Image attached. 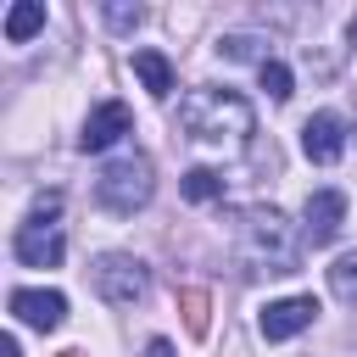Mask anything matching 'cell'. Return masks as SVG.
I'll return each mask as SVG.
<instances>
[{
	"mask_svg": "<svg viewBox=\"0 0 357 357\" xmlns=\"http://www.w3.org/2000/svg\"><path fill=\"white\" fill-rule=\"evenodd\" d=\"M178 128L201 151H245L257 134V112L234 89H190L178 100Z\"/></svg>",
	"mask_w": 357,
	"mask_h": 357,
	"instance_id": "1",
	"label": "cell"
},
{
	"mask_svg": "<svg viewBox=\"0 0 357 357\" xmlns=\"http://www.w3.org/2000/svg\"><path fill=\"white\" fill-rule=\"evenodd\" d=\"M234 245H240L245 273H296V262H301V234L290 229V218L279 206H245Z\"/></svg>",
	"mask_w": 357,
	"mask_h": 357,
	"instance_id": "2",
	"label": "cell"
},
{
	"mask_svg": "<svg viewBox=\"0 0 357 357\" xmlns=\"http://www.w3.org/2000/svg\"><path fill=\"white\" fill-rule=\"evenodd\" d=\"M151 195H156V167H151L145 151L112 156V162L100 167V178H95V201H100L106 212H117V218H134L139 206H151Z\"/></svg>",
	"mask_w": 357,
	"mask_h": 357,
	"instance_id": "3",
	"label": "cell"
},
{
	"mask_svg": "<svg viewBox=\"0 0 357 357\" xmlns=\"http://www.w3.org/2000/svg\"><path fill=\"white\" fill-rule=\"evenodd\" d=\"M11 251H17L22 268H56L61 262V251H67V234H61V190H45L28 206V218L17 223Z\"/></svg>",
	"mask_w": 357,
	"mask_h": 357,
	"instance_id": "4",
	"label": "cell"
},
{
	"mask_svg": "<svg viewBox=\"0 0 357 357\" xmlns=\"http://www.w3.org/2000/svg\"><path fill=\"white\" fill-rule=\"evenodd\" d=\"M89 284L106 307H139L151 296V268L134 251H100L89 262Z\"/></svg>",
	"mask_w": 357,
	"mask_h": 357,
	"instance_id": "5",
	"label": "cell"
},
{
	"mask_svg": "<svg viewBox=\"0 0 357 357\" xmlns=\"http://www.w3.org/2000/svg\"><path fill=\"white\" fill-rule=\"evenodd\" d=\"M346 223V195L340 190H312L301 206V245H329Z\"/></svg>",
	"mask_w": 357,
	"mask_h": 357,
	"instance_id": "6",
	"label": "cell"
},
{
	"mask_svg": "<svg viewBox=\"0 0 357 357\" xmlns=\"http://www.w3.org/2000/svg\"><path fill=\"white\" fill-rule=\"evenodd\" d=\"M312 318H318V301L312 296H284V301H268L262 307L257 329H262V340H290V335L312 329Z\"/></svg>",
	"mask_w": 357,
	"mask_h": 357,
	"instance_id": "7",
	"label": "cell"
},
{
	"mask_svg": "<svg viewBox=\"0 0 357 357\" xmlns=\"http://www.w3.org/2000/svg\"><path fill=\"white\" fill-rule=\"evenodd\" d=\"M123 134H134V112H128L123 100H100V106L84 117L78 145H84V151H106V145H117Z\"/></svg>",
	"mask_w": 357,
	"mask_h": 357,
	"instance_id": "8",
	"label": "cell"
},
{
	"mask_svg": "<svg viewBox=\"0 0 357 357\" xmlns=\"http://www.w3.org/2000/svg\"><path fill=\"white\" fill-rule=\"evenodd\" d=\"M301 151H307V162H318V167L340 162V151H346V123H340L335 112H312V117L301 123Z\"/></svg>",
	"mask_w": 357,
	"mask_h": 357,
	"instance_id": "9",
	"label": "cell"
},
{
	"mask_svg": "<svg viewBox=\"0 0 357 357\" xmlns=\"http://www.w3.org/2000/svg\"><path fill=\"white\" fill-rule=\"evenodd\" d=\"M11 318L28 329H56L67 318V296L61 290H11Z\"/></svg>",
	"mask_w": 357,
	"mask_h": 357,
	"instance_id": "10",
	"label": "cell"
},
{
	"mask_svg": "<svg viewBox=\"0 0 357 357\" xmlns=\"http://www.w3.org/2000/svg\"><path fill=\"white\" fill-rule=\"evenodd\" d=\"M268 45H273L268 33H257V28H234V33L218 39V56H223V61H257V67H262V61H273Z\"/></svg>",
	"mask_w": 357,
	"mask_h": 357,
	"instance_id": "11",
	"label": "cell"
},
{
	"mask_svg": "<svg viewBox=\"0 0 357 357\" xmlns=\"http://www.w3.org/2000/svg\"><path fill=\"white\" fill-rule=\"evenodd\" d=\"M134 73H139V84H145L156 100L173 95V61H167L162 50H134Z\"/></svg>",
	"mask_w": 357,
	"mask_h": 357,
	"instance_id": "12",
	"label": "cell"
},
{
	"mask_svg": "<svg viewBox=\"0 0 357 357\" xmlns=\"http://www.w3.org/2000/svg\"><path fill=\"white\" fill-rule=\"evenodd\" d=\"M39 28H45V6H39V0H17V6L6 11V39H11V45H28Z\"/></svg>",
	"mask_w": 357,
	"mask_h": 357,
	"instance_id": "13",
	"label": "cell"
},
{
	"mask_svg": "<svg viewBox=\"0 0 357 357\" xmlns=\"http://www.w3.org/2000/svg\"><path fill=\"white\" fill-rule=\"evenodd\" d=\"M178 312H184V329L201 340V335H206V312H212V296H206L201 284H184V290H178Z\"/></svg>",
	"mask_w": 357,
	"mask_h": 357,
	"instance_id": "14",
	"label": "cell"
},
{
	"mask_svg": "<svg viewBox=\"0 0 357 357\" xmlns=\"http://www.w3.org/2000/svg\"><path fill=\"white\" fill-rule=\"evenodd\" d=\"M329 290H335V301L357 307V251H346V257L329 262Z\"/></svg>",
	"mask_w": 357,
	"mask_h": 357,
	"instance_id": "15",
	"label": "cell"
},
{
	"mask_svg": "<svg viewBox=\"0 0 357 357\" xmlns=\"http://www.w3.org/2000/svg\"><path fill=\"white\" fill-rule=\"evenodd\" d=\"M178 190H184V195H190V201H218V195H223V178H218V173H212V167H190V173H184V184H178Z\"/></svg>",
	"mask_w": 357,
	"mask_h": 357,
	"instance_id": "16",
	"label": "cell"
},
{
	"mask_svg": "<svg viewBox=\"0 0 357 357\" xmlns=\"http://www.w3.org/2000/svg\"><path fill=\"white\" fill-rule=\"evenodd\" d=\"M262 89H268L273 100H290V95H296V84H290V67H284V61H262Z\"/></svg>",
	"mask_w": 357,
	"mask_h": 357,
	"instance_id": "17",
	"label": "cell"
},
{
	"mask_svg": "<svg viewBox=\"0 0 357 357\" xmlns=\"http://www.w3.org/2000/svg\"><path fill=\"white\" fill-rule=\"evenodd\" d=\"M100 17H106L117 33H134V28L145 22V11H139V6H100Z\"/></svg>",
	"mask_w": 357,
	"mask_h": 357,
	"instance_id": "18",
	"label": "cell"
},
{
	"mask_svg": "<svg viewBox=\"0 0 357 357\" xmlns=\"http://www.w3.org/2000/svg\"><path fill=\"white\" fill-rule=\"evenodd\" d=\"M145 357H178V351H173V340H151V346H145Z\"/></svg>",
	"mask_w": 357,
	"mask_h": 357,
	"instance_id": "19",
	"label": "cell"
},
{
	"mask_svg": "<svg viewBox=\"0 0 357 357\" xmlns=\"http://www.w3.org/2000/svg\"><path fill=\"white\" fill-rule=\"evenodd\" d=\"M0 357H22V351H17V335H6V340H0Z\"/></svg>",
	"mask_w": 357,
	"mask_h": 357,
	"instance_id": "20",
	"label": "cell"
},
{
	"mask_svg": "<svg viewBox=\"0 0 357 357\" xmlns=\"http://www.w3.org/2000/svg\"><path fill=\"white\" fill-rule=\"evenodd\" d=\"M351 45H357V17H351Z\"/></svg>",
	"mask_w": 357,
	"mask_h": 357,
	"instance_id": "21",
	"label": "cell"
},
{
	"mask_svg": "<svg viewBox=\"0 0 357 357\" xmlns=\"http://www.w3.org/2000/svg\"><path fill=\"white\" fill-rule=\"evenodd\" d=\"M61 357H84V351H61Z\"/></svg>",
	"mask_w": 357,
	"mask_h": 357,
	"instance_id": "22",
	"label": "cell"
}]
</instances>
